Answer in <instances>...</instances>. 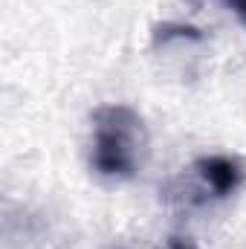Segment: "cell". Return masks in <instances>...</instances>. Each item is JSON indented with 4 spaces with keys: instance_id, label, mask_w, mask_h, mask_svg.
I'll return each mask as SVG.
<instances>
[{
    "instance_id": "6da1fadb",
    "label": "cell",
    "mask_w": 246,
    "mask_h": 249,
    "mask_svg": "<svg viewBox=\"0 0 246 249\" xmlns=\"http://www.w3.org/2000/svg\"><path fill=\"white\" fill-rule=\"evenodd\" d=\"M148 133L142 116L127 105H102L93 113L90 165L99 177L130 180L139 171Z\"/></svg>"
},
{
    "instance_id": "7a4b0ae2",
    "label": "cell",
    "mask_w": 246,
    "mask_h": 249,
    "mask_svg": "<svg viewBox=\"0 0 246 249\" xmlns=\"http://www.w3.org/2000/svg\"><path fill=\"white\" fill-rule=\"evenodd\" d=\"M194 174L200 177V183L209 188L214 197H229L244 183V165H241V160L226 157V154L200 157L194 162Z\"/></svg>"
},
{
    "instance_id": "3957f363",
    "label": "cell",
    "mask_w": 246,
    "mask_h": 249,
    "mask_svg": "<svg viewBox=\"0 0 246 249\" xmlns=\"http://www.w3.org/2000/svg\"><path fill=\"white\" fill-rule=\"evenodd\" d=\"M157 44H168L171 38H188V41H203V35H200V29H194V26H185V23H162V26H157Z\"/></svg>"
},
{
    "instance_id": "277c9868",
    "label": "cell",
    "mask_w": 246,
    "mask_h": 249,
    "mask_svg": "<svg viewBox=\"0 0 246 249\" xmlns=\"http://www.w3.org/2000/svg\"><path fill=\"white\" fill-rule=\"evenodd\" d=\"M226 3H229V9L246 23V0H226Z\"/></svg>"
}]
</instances>
